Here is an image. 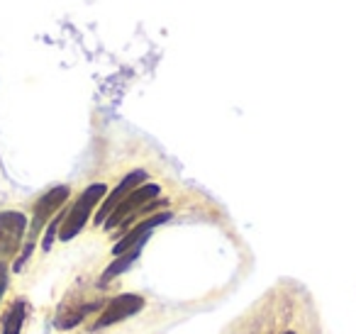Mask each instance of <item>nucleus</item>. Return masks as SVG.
Instances as JSON below:
<instances>
[{"mask_svg":"<svg viewBox=\"0 0 356 334\" xmlns=\"http://www.w3.org/2000/svg\"><path fill=\"white\" fill-rule=\"evenodd\" d=\"M286 334H296V332H286Z\"/></svg>","mask_w":356,"mask_h":334,"instance_id":"ddd939ff","label":"nucleus"},{"mask_svg":"<svg viewBox=\"0 0 356 334\" xmlns=\"http://www.w3.org/2000/svg\"><path fill=\"white\" fill-rule=\"evenodd\" d=\"M27 230V217L22 212H0V261L13 259L22 246V237Z\"/></svg>","mask_w":356,"mask_h":334,"instance_id":"20e7f679","label":"nucleus"},{"mask_svg":"<svg viewBox=\"0 0 356 334\" xmlns=\"http://www.w3.org/2000/svg\"><path fill=\"white\" fill-rule=\"evenodd\" d=\"M105 193H108L105 183H93V186H88L83 193H81V198L76 200V205L66 212V220H64V225H61V230H59V239L61 241L74 239V237L83 230L86 222H88V217H90V212H93V207L103 200Z\"/></svg>","mask_w":356,"mask_h":334,"instance_id":"f03ea898","label":"nucleus"},{"mask_svg":"<svg viewBox=\"0 0 356 334\" xmlns=\"http://www.w3.org/2000/svg\"><path fill=\"white\" fill-rule=\"evenodd\" d=\"M66 200H69V188H66V186L51 188L49 193H44V196L37 200L35 215H32V222H30V239H27V246H25V251L20 254V259L15 261V271H20L22 266H25V261L30 259L32 249H35V239L40 237L42 227L49 222L51 215H56V210H59Z\"/></svg>","mask_w":356,"mask_h":334,"instance_id":"f257e3e1","label":"nucleus"},{"mask_svg":"<svg viewBox=\"0 0 356 334\" xmlns=\"http://www.w3.org/2000/svg\"><path fill=\"white\" fill-rule=\"evenodd\" d=\"M159 193H161V188H159L156 183H142L139 188H134V191L129 193V196L124 198V200L120 202L113 212H110V217L105 220V230H115V227H120L124 220H129L134 212H139L144 205H149L152 200H156Z\"/></svg>","mask_w":356,"mask_h":334,"instance_id":"7ed1b4c3","label":"nucleus"},{"mask_svg":"<svg viewBox=\"0 0 356 334\" xmlns=\"http://www.w3.org/2000/svg\"><path fill=\"white\" fill-rule=\"evenodd\" d=\"M142 308H144V298H142V295L122 293V295H118V298H113L108 305H105V310L100 312V317L95 319L93 327L95 329H105V327H110V324L122 322V319L132 317V315L139 312Z\"/></svg>","mask_w":356,"mask_h":334,"instance_id":"39448f33","label":"nucleus"},{"mask_svg":"<svg viewBox=\"0 0 356 334\" xmlns=\"http://www.w3.org/2000/svg\"><path fill=\"white\" fill-rule=\"evenodd\" d=\"M147 181V173L144 171H132V173H127V176L122 178V181H120V186L115 188L113 193H110L108 198H105V202L103 205H100V210H98V215H95V222H105L110 217V212L115 210V207L120 205V202L124 200V198L129 196V193L134 191V188H139L142 186V183Z\"/></svg>","mask_w":356,"mask_h":334,"instance_id":"0eeeda50","label":"nucleus"},{"mask_svg":"<svg viewBox=\"0 0 356 334\" xmlns=\"http://www.w3.org/2000/svg\"><path fill=\"white\" fill-rule=\"evenodd\" d=\"M6 288H8V264L6 261H0V300H3Z\"/></svg>","mask_w":356,"mask_h":334,"instance_id":"f8f14e48","label":"nucleus"},{"mask_svg":"<svg viewBox=\"0 0 356 334\" xmlns=\"http://www.w3.org/2000/svg\"><path fill=\"white\" fill-rule=\"evenodd\" d=\"M168 220H171V212H156V215H152V217H147V220L137 222V225H134L132 230H129L127 234H124L122 239H120L118 244L113 246V254L120 256V254H124V251L132 249V246L147 244V239H149V234H152L154 227L163 225V222H168Z\"/></svg>","mask_w":356,"mask_h":334,"instance_id":"423d86ee","label":"nucleus"},{"mask_svg":"<svg viewBox=\"0 0 356 334\" xmlns=\"http://www.w3.org/2000/svg\"><path fill=\"white\" fill-rule=\"evenodd\" d=\"M64 220H66V215H54V220L49 222V227H47V234H44V249H51V244H54V239H56V232L61 230Z\"/></svg>","mask_w":356,"mask_h":334,"instance_id":"9b49d317","label":"nucleus"},{"mask_svg":"<svg viewBox=\"0 0 356 334\" xmlns=\"http://www.w3.org/2000/svg\"><path fill=\"white\" fill-rule=\"evenodd\" d=\"M27 315V303L22 298H17L10 308L3 315V334H20L22 324H25Z\"/></svg>","mask_w":356,"mask_h":334,"instance_id":"6e6552de","label":"nucleus"},{"mask_svg":"<svg viewBox=\"0 0 356 334\" xmlns=\"http://www.w3.org/2000/svg\"><path fill=\"white\" fill-rule=\"evenodd\" d=\"M142 246L144 244H137V246H132L129 251H124V254H120L118 259L113 261V264L105 269V273H103V280H113L115 276H120V273H124V271L129 269V266L134 264V261L139 259V254H142Z\"/></svg>","mask_w":356,"mask_h":334,"instance_id":"1a4fd4ad","label":"nucleus"},{"mask_svg":"<svg viewBox=\"0 0 356 334\" xmlns=\"http://www.w3.org/2000/svg\"><path fill=\"white\" fill-rule=\"evenodd\" d=\"M95 305H83V308H76V310H69V312H59V319H56V327L59 329H71L74 324H79L83 319V315L93 312Z\"/></svg>","mask_w":356,"mask_h":334,"instance_id":"9d476101","label":"nucleus"}]
</instances>
